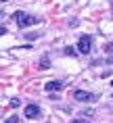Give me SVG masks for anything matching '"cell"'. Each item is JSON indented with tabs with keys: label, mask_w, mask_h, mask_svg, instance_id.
<instances>
[{
	"label": "cell",
	"mask_w": 113,
	"mask_h": 123,
	"mask_svg": "<svg viewBox=\"0 0 113 123\" xmlns=\"http://www.w3.org/2000/svg\"><path fill=\"white\" fill-rule=\"evenodd\" d=\"M19 100H17V98H13V100H11V106H13V109H17V106H19Z\"/></svg>",
	"instance_id": "obj_9"
},
{
	"label": "cell",
	"mask_w": 113,
	"mask_h": 123,
	"mask_svg": "<svg viewBox=\"0 0 113 123\" xmlns=\"http://www.w3.org/2000/svg\"><path fill=\"white\" fill-rule=\"evenodd\" d=\"M2 17H4V11H2V8H0V19H2Z\"/></svg>",
	"instance_id": "obj_12"
},
{
	"label": "cell",
	"mask_w": 113,
	"mask_h": 123,
	"mask_svg": "<svg viewBox=\"0 0 113 123\" xmlns=\"http://www.w3.org/2000/svg\"><path fill=\"white\" fill-rule=\"evenodd\" d=\"M7 123H19V117H17V115L8 117V119H7Z\"/></svg>",
	"instance_id": "obj_8"
},
{
	"label": "cell",
	"mask_w": 113,
	"mask_h": 123,
	"mask_svg": "<svg viewBox=\"0 0 113 123\" xmlns=\"http://www.w3.org/2000/svg\"><path fill=\"white\" fill-rule=\"evenodd\" d=\"M73 98L75 100H80V102H88V100H94V94H90V92H86V90H75L73 92Z\"/></svg>",
	"instance_id": "obj_3"
},
{
	"label": "cell",
	"mask_w": 113,
	"mask_h": 123,
	"mask_svg": "<svg viewBox=\"0 0 113 123\" xmlns=\"http://www.w3.org/2000/svg\"><path fill=\"white\" fill-rule=\"evenodd\" d=\"M0 36H7V27L4 25H0Z\"/></svg>",
	"instance_id": "obj_10"
},
{
	"label": "cell",
	"mask_w": 113,
	"mask_h": 123,
	"mask_svg": "<svg viewBox=\"0 0 113 123\" xmlns=\"http://www.w3.org/2000/svg\"><path fill=\"white\" fill-rule=\"evenodd\" d=\"M38 115H40V106H38V104H29V106H25V117H27V119H36Z\"/></svg>",
	"instance_id": "obj_4"
},
{
	"label": "cell",
	"mask_w": 113,
	"mask_h": 123,
	"mask_svg": "<svg viewBox=\"0 0 113 123\" xmlns=\"http://www.w3.org/2000/svg\"><path fill=\"white\" fill-rule=\"evenodd\" d=\"M40 67H42V69H48V67H50V58H46V56H44V58L40 61Z\"/></svg>",
	"instance_id": "obj_7"
},
{
	"label": "cell",
	"mask_w": 113,
	"mask_h": 123,
	"mask_svg": "<svg viewBox=\"0 0 113 123\" xmlns=\"http://www.w3.org/2000/svg\"><path fill=\"white\" fill-rule=\"evenodd\" d=\"M44 90H48V92H57V90H61V81H48V84L44 86Z\"/></svg>",
	"instance_id": "obj_5"
},
{
	"label": "cell",
	"mask_w": 113,
	"mask_h": 123,
	"mask_svg": "<svg viewBox=\"0 0 113 123\" xmlns=\"http://www.w3.org/2000/svg\"><path fill=\"white\" fill-rule=\"evenodd\" d=\"M90 48H92V40H90V36H82L80 42H78V50H80L82 54H88Z\"/></svg>",
	"instance_id": "obj_2"
},
{
	"label": "cell",
	"mask_w": 113,
	"mask_h": 123,
	"mask_svg": "<svg viewBox=\"0 0 113 123\" xmlns=\"http://www.w3.org/2000/svg\"><path fill=\"white\" fill-rule=\"evenodd\" d=\"M71 123H88V121H86V119H73Z\"/></svg>",
	"instance_id": "obj_11"
},
{
	"label": "cell",
	"mask_w": 113,
	"mask_h": 123,
	"mask_svg": "<svg viewBox=\"0 0 113 123\" xmlns=\"http://www.w3.org/2000/svg\"><path fill=\"white\" fill-rule=\"evenodd\" d=\"M65 54H69V56H75V54H78V50H75L73 46H67V48H65Z\"/></svg>",
	"instance_id": "obj_6"
},
{
	"label": "cell",
	"mask_w": 113,
	"mask_h": 123,
	"mask_svg": "<svg viewBox=\"0 0 113 123\" xmlns=\"http://www.w3.org/2000/svg\"><path fill=\"white\" fill-rule=\"evenodd\" d=\"M0 2H4V0H0Z\"/></svg>",
	"instance_id": "obj_13"
},
{
	"label": "cell",
	"mask_w": 113,
	"mask_h": 123,
	"mask_svg": "<svg viewBox=\"0 0 113 123\" xmlns=\"http://www.w3.org/2000/svg\"><path fill=\"white\" fill-rule=\"evenodd\" d=\"M13 19L17 21V25H19V27H27V25L38 23V19H36V17H32V15H25V13H21V11L13 13Z\"/></svg>",
	"instance_id": "obj_1"
}]
</instances>
